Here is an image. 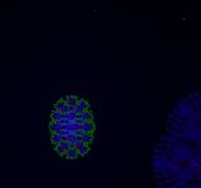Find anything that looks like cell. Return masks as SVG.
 Returning a JSON list of instances; mask_svg holds the SVG:
<instances>
[{
    "instance_id": "6da1fadb",
    "label": "cell",
    "mask_w": 201,
    "mask_h": 188,
    "mask_svg": "<svg viewBox=\"0 0 201 188\" xmlns=\"http://www.w3.org/2000/svg\"><path fill=\"white\" fill-rule=\"evenodd\" d=\"M158 188H201V90L175 104L152 153Z\"/></svg>"
},
{
    "instance_id": "7a4b0ae2",
    "label": "cell",
    "mask_w": 201,
    "mask_h": 188,
    "mask_svg": "<svg viewBox=\"0 0 201 188\" xmlns=\"http://www.w3.org/2000/svg\"><path fill=\"white\" fill-rule=\"evenodd\" d=\"M52 119L50 130L54 144L67 143L69 152L74 150L78 156H84L88 152L94 125L87 102L76 97L59 100L52 113Z\"/></svg>"
}]
</instances>
